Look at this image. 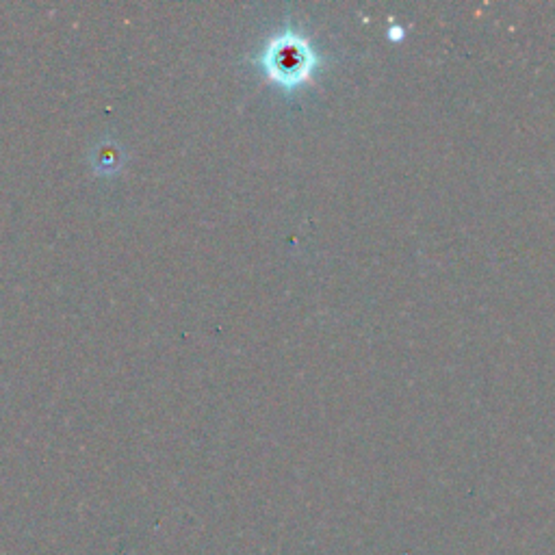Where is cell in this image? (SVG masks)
<instances>
[{
  "label": "cell",
  "mask_w": 555,
  "mask_h": 555,
  "mask_svg": "<svg viewBox=\"0 0 555 555\" xmlns=\"http://www.w3.org/2000/svg\"><path fill=\"white\" fill-rule=\"evenodd\" d=\"M120 161H122V157H120L118 148H115V144H105L96 150V170L98 172L111 174L118 170Z\"/></svg>",
  "instance_id": "cell-2"
},
{
  "label": "cell",
  "mask_w": 555,
  "mask_h": 555,
  "mask_svg": "<svg viewBox=\"0 0 555 555\" xmlns=\"http://www.w3.org/2000/svg\"><path fill=\"white\" fill-rule=\"evenodd\" d=\"M261 63L271 81L285 89H293L311 76L317 57L304 37L285 31L267 42Z\"/></svg>",
  "instance_id": "cell-1"
}]
</instances>
